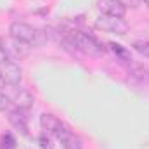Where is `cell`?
<instances>
[{"label": "cell", "instance_id": "obj_1", "mask_svg": "<svg viewBox=\"0 0 149 149\" xmlns=\"http://www.w3.org/2000/svg\"><path fill=\"white\" fill-rule=\"evenodd\" d=\"M66 42L74 50H80L81 54L90 56V57H101L106 52V49L102 47L101 42H97L94 37H90L83 31H78V30L68 31L66 33Z\"/></svg>", "mask_w": 149, "mask_h": 149}, {"label": "cell", "instance_id": "obj_2", "mask_svg": "<svg viewBox=\"0 0 149 149\" xmlns=\"http://www.w3.org/2000/svg\"><path fill=\"white\" fill-rule=\"evenodd\" d=\"M9 33L10 37L26 43V45H40L43 40H45V33L42 30L33 28L31 24H26V23H12L10 28H9Z\"/></svg>", "mask_w": 149, "mask_h": 149}, {"label": "cell", "instance_id": "obj_3", "mask_svg": "<svg viewBox=\"0 0 149 149\" xmlns=\"http://www.w3.org/2000/svg\"><path fill=\"white\" fill-rule=\"evenodd\" d=\"M0 90L7 97V101L10 104H14L16 108H19V109H28L33 104L31 94L26 88L19 87V83L17 85H14V83H0Z\"/></svg>", "mask_w": 149, "mask_h": 149}, {"label": "cell", "instance_id": "obj_4", "mask_svg": "<svg viewBox=\"0 0 149 149\" xmlns=\"http://www.w3.org/2000/svg\"><path fill=\"white\" fill-rule=\"evenodd\" d=\"M95 26L102 31H111L116 35H125L128 31V24L123 21V17H114V16H106V14H101L97 17Z\"/></svg>", "mask_w": 149, "mask_h": 149}, {"label": "cell", "instance_id": "obj_5", "mask_svg": "<svg viewBox=\"0 0 149 149\" xmlns=\"http://www.w3.org/2000/svg\"><path fill=\"white\" fill-rule=\"evenodd\" d=\"M21 81V68L14 59H7L0 66V83H14L17 85Z\"/></svg>", "mask_w": 149, "mask_h": 149}, {"label": "cell", "instance_id": "obj_6", "mask_svg": "<svg viewBox=\"0 0 149 149\" xmlns=\"http://www.w3.org/2000/svg\"><path fill=\"white\" fill-rule=\"evenodd\" d=\"M97 9L101 14L114 17H125L127 14V5L123 0H97Z\"/></svg>", "mask_w": 149, "mask_h": 149}, {"label": "cell", "instance_id": "obj_7", "mask_svg": "<svg viewBox=\"0 0 149 149\" xmlns=\"http://www.w3.org/2000/svg\"><path fill=\"white\" fill-rule=\"evenodd\" d=\"M0 45L3 47V50L7 52V56L10 57V59H23V57H26L28 56V45L26 43H23V42H19V40H16V38H7V40H2L0 42Z\"/></svg>", "mask_w": 149, "mask_h": 149}, {"label": "cell", "instance_id": "obj_8", "mask_svg": "<svg viewBox=\"0 0 149 149\" xmlns=\"http://www.w3.org/2000/svg\"><path fill=\"white\" fill-rule=\"evenodd\" d=\"M56 135V139L61 142V146L64 149H81V141H80V137H76L71 130H68L64 125L54 134Z\"/></svg>", "mask_w": 149, "mask_h": 149}, {"label": "cell", "instance_id": "obj_9", "mask_svg": "<svg viewBox=\"0 0 149 149\" xmlns=\"http://www.w3.org/2000/svg\"><path fill=\"white\" fill-rule=\"evenodd\" d=\"M9 121L21 134H28V116L24 114V109L16 108V109L9 111Z\"/></svg>", "mask_w": 149, "mask_h": 149}, {"label": "cell", "instance_id": "obj_10", "mask_svg": "<svg viewBox=\"0 0 149 149\" xmlns=\"http://www.w3.org/2000/svg\"><path fill=\"white\" fill-rule=\"evenodd\" d=\"M40 125H42V128H43L45 134H56V132L63 127L61 120H59L57 116L50 114V113H43V114L40 116Z\"/></svg>", "mask_w": 149, "mask_h": 149}, {"label": "cell", "instance_id": "obj_11", "mask_svg": "<svg viewBox=\"0 0 149 149\" xmlns=\"http://www.w3.org/2000/svg\"><path fill=\"white\" fill-rule=\"evenodd\" d=\"M108 47H109V50H111L113 54L116 56V59H120V63L132 64V57H130V54H128L121 45H118V43H114V42H109V43H108Z\"/></svg>", "mask_w": 149, "mask_h": 149}, {"label": "cell", "instance_id": "obj_12", "mask_svg": "<svg viewBox=\"0 0 149 149\" xmlns=\"http://www.w3.org/2000/svg\"><path fill=\"white\" fill-rule=\"evenodd\" d=\"M134 49L139 54H142L144 57H149V42H135L134 43Z\"/></svg>", "mask_w": 149, "mask_h": 149}, {"label": "cell", "instance_id": "obj_13", "mask_svg": "<svg viewBox=\"0 0 149 149\" xmlns=\"http://www.w3.org/2000/svg\"><path fill=\"white\" fill-rule=\"evenodd\" d=\"M38 142H40V148H42V149H52L50 139H49V137H45V135H42V137L38 139Z\"/></svg>", "mask_w": 149, "mask_h": 149}, {"label": "cell", "instance_id": "obj_14", "mask_svg": "<svg viewBox=\"0 0 149 149\" xmlns=\"http://www.w3.org/2000/svg\"><path fill=\"white\" fill-rule=\"evenodd\" d=\"M2 141H3V148H5V146H7L9 149L14 148V139H12L10 135H3V137H2Z\"/></svg>", "mask_w": 149, "mask_h": 149}, {"label": "cell", "instance_id": "obj_15", "mask_svg": "<svg viewBox=\"0 0 149 149\" xmlns=\"http://www.w3.org/2000/svg\"><path fill=\"white\" fill-rule=\"evenodd\" d=\"M9 104H10V102L7 101V97H5V95L2 94V90H0V109H5Z\"/></svg>", "mask_w": 149, "mask_h": 149}, {"label": "cell", "instance_id": "obj_16", "mask_svg": "<svg viewBox=\"0 0 149 149\" xmlns=\"http://www.w3.org/2000/svg\"><path fill=\"white\" fill-rule=\"evenodd\" d=\"M7 59H9V56H7V52L3 50V47L0 45V66H2V64L7 61Z\"/></svg>", "mask_w": 149, "mask_h": 149}, {"label": "cell", "instance_id": "obj_17", "mask_svg": "<svg viewBox=\"0 0 149 149\" xmlns=\"http://www.w3.org/2000/svg\"><path fill=\"white\" fill-rule=\"evenodd\" d=\"M128 2H130V5H132V7H137L142 0H128Z\"/></svg>", "mask_w": 149, "mask_h": 149}, {"label": "cell", "instance_id": "obj_18", "mask_svg": "<svg viewBox=\"0 0 149 149\" xmlns=\"http://www.w3.org/2000/svg\"><path fill=\"white\" fill-rule=\"evenodd\" d=\"M142 2L146 3V7H148V9H149V0H142Z\"/></svg>", "mask_w": 149, "mask_h": 149}]
</instances>
